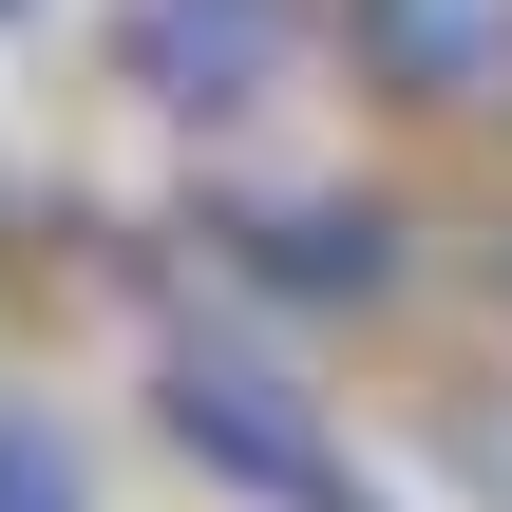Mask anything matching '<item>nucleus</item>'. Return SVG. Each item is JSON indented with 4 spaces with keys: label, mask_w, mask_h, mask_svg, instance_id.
I'll return each instance as SVG.
<instances>
[{
    "label": "nucleus",
    "mask_w": 512,
    "mask_h": 512,
    "mask_svg": "<svg viewBox=\"0 0 512 512\" xmlns=\"http://www.w3.org/2000/svg\"><path fill=\"white\" fill-rule=\"evenodd\" d=\"M171 437H190L228 494H266V512H361V475L323 456V418H304L266 361H171Z\"/></svg>",
    "instance_id": "f257e3e1"
},
{
    "label": "nucleus",
    "mask_w": 512,
    "mask_h": 512,
    "mask_svg": "<svg viewBox=\"0 0 512 512\" xmlns=\"http://www.w3.org/2000/svg\"><path fill=\"white\" fill-rule=\"evenodd\" d=\"M266 57H285V19H266V0H133V76H152V95H190V114H209V95H247Z\"/></svg>",
    "instance_id": "f03ea898"
},
{
    "label": "nucleus",
    "mask_w": 512,
    "mask_h": 512,
    "mask_svg": "<svg viewBox=\"0 0 512 512\" xmlns=\"http://www.w3.org/2000/svg\"><path fill=\"white\" fill-rule=\"evenodd\" d=\"M0 512H76V456H57L38 418H0Z\"/></svg>",
    "instance_id": "7ed1b4c3"
}]
</instances>
